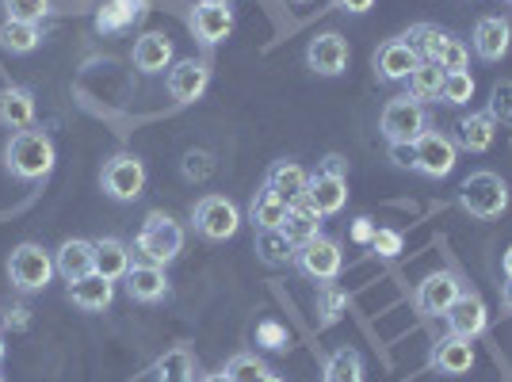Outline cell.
Masks as SVG:
<instances>
[{"instance_id":"ab89813d","label":"cell","mask_w":512,"mask_h":382,"mask_svg":"<svg viewBox=\"0 0 512 382\" xmlns=\"http://www.w3.org/2000/svg\"><path fill=\"white\" fill-rule=\"evenodd\" d=\"M50 12V0H8V20L39 23Z\"/></svg>"},{"instance_id":"7dc6e473","label":"cell","mask_w":512,"mask_h":382,"mask_svg":"<svg viewBox=\"0 0 512 382\" xmlns=\"http://www.w3.org/2000/svg\"><path fill=\"white\" fill-rule=\"evenodd\" d=\"M321 172H329V176H344V161L333 153V157H325V161H321Z\"/></svg>"},{"instance_id":"9a60e30c","label":"cell","mask_w":512,"mask_h":382,"mask_svg":"<svg viewBox=\"0 0 512 382\" xmlns=\"http://www.w3.org/2000/svg\"><path fill=\"white\" fill-rule=\"evenodd\" d=\"M192 31L203 46H218L222 39H230V31H234V12H230V4H203V0H199L192 12Z\"/></svg>"},{"instance_id":"1f68e13d","label":"cell","mask_w":512,"mask_h":382,"mask_svg":"<svg viewBox=\"0 0 512 382\" xmlns=\"http://www.w3.org/2000/svg\"><path fill=\"white\" fill-rule=\"evenodd\" d=\"M0 46L8 54H31L39 46V23H23V20H4L0 23Z\"/></svg>"},{"instance_id":"277c9868","label":"cell","mask_w":512,"mask_h":382,"mask_svg":"<svg viewBox=\"0 0 512 382\" xmlns=\"http://www.w3.org/2000/svg\"><path fill=\"white\" fill-rule=\"evenodd\" d=\"M54 256L46 253L43 245H35V241H23L12 249V260H8V279H12V287L16 291H43L46 283L54 279Z\"/></svg>"},{"instance_id":"e0dca14e","label":"cell","mask_w":512,"mask_h":382,"mask_svg":"<svg viewBox=\"0 0 512 382\" xmlns=\"http://www.w3.org/2000/svg\"><path fill=\"white\" fill-rule=\"evenodd\" d=\"M417 54L409 50L406 39H390V43L379 46V54H375V73H379V81L386 85H394V81H406L409 73L417 69Z\"/></svg>"},{"instance_id":"6da1fadb","label":"cell","mask_w":512,"mask_h":382,"mask_svg":"<svg viewBox=\"0 0 512 382\" xmlns=\"http://www.w3.org/2000/svg\"><path fill=\"white\" fill-rule=\"evenodd\" d=\"M54 161H58V153L43 130H16L8 149H4V165L20 180H43V176H50Z\"/></svg>"},{"instance_id":"b9f144b4","label":"cell","mask_w":512,"mask_h":382,"mask_svg":"<svg viewBox=\"0 0 512 382\" xmlns=\"http://www.w3.org/2000/svg\"><path fill=\"white\" fill-rule=\"evenodd\" d=\"M371 249L379 256H386V260H394V256H402V234L398 230H375Z\"/></svg>"},{"instance_id":"bcb514c9","label":"cell","mask_w":512,"mask_h":382,"mask_svg":"<svg viewBox=\"0 0 512 382\" xmlns=\"http://www.w3.org/2000/svg\"><path fill=\"white\" fill-rule=\"evenodd\" d=\"M337 8H344V12H356V16H360V12H371V8H375V0H337Z\"/></svg>"},{"instance_id":"11a10c76","label":"cell","mask_w":512,"mask_h":382,"mask_svg":"<svg viewBox=\"0 0 512 382\" xmlns=\"http://www.w3.org/2000/svg\"><path fill=\"white\" fill-rule=\"evenodd\" d=\"M291 4H306V0H291Z\"/></svg>"},{"instance_id":"5b68a950","label":"cell","mask_w":512,"mask_h":382,"mask_svg":"<svg viewBox=\"0 0 512 382\" xmlns=\"http://www.w3.org/2000/svg\"><path fill=\"white\" fill-rule=\"evenodd\" d=\"M295 264H299V272L306 279H314V283H333L344 268V253L333 237L318 234L295 249Z\"/></svg>"},{"instance_id":"8d00e7d4","label":"cell","mask_w":512,"mask_h":382,"mask_svg":"<svg viewBox=\"0 0 512 382\" xmlns=\"http://www.w3.org/2000/svg\"><path fill=\"white\" fill-rule=\"evenodd\" d=\"M470 96H474V77L470 73H448L444 77V92H440V100L451 107L467 104Z\"/></svg>"},{"instance_id":"681fc988","label":"cell","mask_w":512,"mask_h":382,"mask_svg":"<svg viewBox=\"0 0 512 382\" xmlns=\"http://www.w3.org/2000/svg\"><path fill=\"white\" fill-rule=\"evenodd\" d=\"M501 268H505V279H512V245L505 249V256H501Z\"/></svg>"},{"instance_id":"f1b7e54d","label":"cell","mask_w":512,"mask_h":382,"mask_svg":"<svg viewBox=\"0 0 512 382\" xmlns=\"http://www.w3.org/2000/svg\"><path fill=\"white\" fill-rule=\"evenodd\" d=\"M402 39H406L409 50H413L421 62L436 65V58H440V50H444V43H448L451 35H448V31H440L436 23H417V27H409Z\"/></svg>"},{"instance_id":"4dcf8cb0","label":"cell","mask_w":512,"mask_h":382,"mask_svg":"<svg viewBox=\"0 0 512 382\" xmlns=\"http://www.w3.org/2000/svg\"><path fill=\"white\" fill-rule=\"evenodd\" d=\"M256 256L272 268H283V264H295V245L283 230H256Z\"/></svg>"},{"instance_id":"603a6c76","label":"cell","mask_w":512,"mask_h":382,"mask_svg":"<svg viewBox=\"0 0 512 382\" xmlns=\"http://www.w3.org/2000/svg\"><path fill=\"white\" fill-rule=\"evenodd\" d=\"M306 184H310V172L302 169L299 161H276V165L268 169V184H264V188H272L279 199H287V203H295L299 195H306Z\"/></svg>"},{"instance_id":"7c38bea8","label":"cell","mask_w":512,"mask_h":382,"mask_svg":"<svg viewBox=\"0 0 512 382\" xmlns=\"http://www.w3.org/2000/svg\"><path fill=\"white\" fill-rule=\"evenodd\" d=\"M306 65L318 73V77H341L348 69V43L344 35L329 31V35H318L306 46Z\"/></svg>"},{"instance_id":"7a4b0ae2","label":"cell","mask_w":512,"mask_h":382,"mask_svg":"<svg viewBox=\"0 0 512 382\" xmlns=\"http://www.w3.org/2000/svg\"><path fill=\"white\" fill-rule=\"evenodd\" d=\"M459 207L478 222H493L509 211V184L497 172H470L459 188Z\"/></svg>"},{"instance_id":"60d3db41","label":"cell","mask_w":512,"mask_h":382,"mask_svg":"<svg viewBox=\"0 0 512 382\" xmlns=\"http://www.w3.org/2000/svg\"><path fill=\"white\" fill-rule=\"evenodd\" d=\"M490 115H493V123L501 119V123H509V127H512V81H505V85L493 88Z\"/></svg>"},{"instance_id":"4316f807","label":"cell","mask_w":512,"mask_h":382,"mask_svg":"<svg viewBox=\"0 0 512 382\" xmlns=\"http://www.w3.org/2000/svg\"><path fill=\"white\" fill-rule=\"evenodd\" d=\"M96 272L104 279H123L130 272V249L119 237H100L96 241Z\"/></svg>"},{"instance_id":"52a82bcc","label":"cell","mask_w":512,"mask_h":382,"mask_svg":"<svg viewBox=\"0 0 512 382\" xmlns=\"http://www.w3.org/2000/svg\"><path fill=\"white\" fill-rule=\"evenodd\" d=\"M192 222L207 241H230L237 234V226H241V214H237V207L226 195H207V199L195 203Z\"/></svg>"},{"instance_id":"ac0fdd59","label":"cell","mask_w":512,"mask_h":382,"mask_svg":"<svg viewBox=\"0 0 512 382\" xmlns=\"http://www.w3.org/2000/svg\"><path fill=\"white\" fill-rule=\"evenodd\" d=\"M283 234H287V241L299 249V245H306L310 237L321 234V211L310 203V195H299L291 207H287V218H283V226H279Z\"/></svg>"},{"instance_id":"816d5d0a","label":"cell","mask_w":512,"mask_h":382,"mask_svg":"<svg viewBox=\"0 0 512 382\" xmlns=\"http://www.w3.org/2000/svg\"><path fill=\"white\" fill-rule=\"evenodd\" d=\"M260 382H283V379H279V375H272V371H268V375H264V379H260Z\"/></svg>"},{"instance_id":"e575fe53","label":"cell","mask_w":512,"mask_h":382,"mask_svg":"<svg viewBox=\"0 0 512 382\" xmlns=\"http://www.w3.org/2000/svg\"><path fill=\"white\" fill-rule=\"evenodd\" d=\"M226 375L234 382H260L264 375H268V363L256 360L253 352H237L234 360L226 363Z\"/></svg>"},{"instance_id":"9c48e42d","label":"cell","mask_w":512,"mask_h":382,"mask_svg":"<svg viewBox=\"0 0 512 382\" xmlns=\"http://www.w3.org/2000/svg\"><path fill=\"white\" fill-rule=\"evenodd\" d=\"M146 188V165L138 161V157H130V153H119V157H111L104 169V191L111 199H119V203H134L138 195Z\"/></svg>"},{"instance_id":"d6986e66","label":"cell","mask_w":512,"mask_h":382,"mask_svg":"<svg viewBox=\"0 0 512 382\" xmlns=\"http://www.w3.org/2000/svg\"><path fill=\"white\" fill-rule=\"evenodd\" d=\"M127 295L134 302H161V298L169 295V279H165V268H157V264H130L127 276Z\"/></svg>"},{"instance_id":"d590c367","label":"cell","mask_w":512,"mask_h":382,"mask_svg":"<svg viewBox=\"0 0 512 382\" xmlns=\"http://www.w3.org/2000/svg\"><path fill=\"white\" fill-rule=\"evenodd\" d=\"M436 65H440L444 73H467V65H470V50H467V43L451 35L448 43H444V50H440V58H436Z\"/></svg>"},{"instance_id":"7bdbcfd3","label":"cell","mask_w":512,"mask_h":382,"mask_svg":"<svg viewBox=\"0 0 512 382\" xmlns=\"http://www.w3.org/2000/svg\"><path fill=\"white\" fill-rule=\"evenodd\" d=\"M390 161L398 169H417V146L413 142H390Z\"/></svg>"},{"instance_id":"db71d44e","label":"cell","mask_w":512,"mask_h":382,"mask_svg":"<svg viewBox=\"0 0 512 382\" xmlns=\"http://www.w3.org/2000/svg\"><path fill=\"white\" fill-rule=\"evenodd\" d=\"M0 360H4V337H0Z\"/></svg>"},{"instance_id":"f546056e","label":"cell","mask_w":512,"mask_h":382,"mask_svg":"<svg viewBox=\"0 0 512 382\" xmlns=\"http://www.w3.org/2000/svg\"><path fill=\"white\" fill-rule=\"evenodd\" d=\"M444 69L432 62H417V69L406 77L409 85V100H417V104H425V100H440V92H444Z\"/></svg>"},{"instance_id":"8992f818","label":"cell","mask_w":512,"mask_h":382,"mask_svg":"<svg viewBox=\"0 0 512 382\" xmlns=\"http://www.w3.org/2000/svg\"><path fill=\"white\" fill-rule=\"evenodd\" d=\"M379 130H383L386 146L390 142H417L428 130V115L425 107L409 96H398L383 107V119H379Z\"/></svg>"},{"instance_id":"30bf717a","label":"cell","mask_w":512,"mask_h":382,"mask_svg":"<svg viewBox=\"0 0 512 382\" xmlns=\"http://www.w3.org/2000/svg\"><path fill=\"white\" fill-rule=\"evenodd\" d=\"M451 325V333L463 340H474L486 333V325H490V314H486V302L482 295H474V291H463V295L451 302V310L444 314Z\"/></svg>"},{"instance_id":"6f0895ef","label":"cell","mask_w":512,"mask_h":382,"mask_svg":"<svg viewBox=\"0 0 512 382\" xmlns=\"http://www.w3.org/2000/svg\"><path fill=\"white\" fill-rule=\"evenodd\" d=\"M509 4H512V0H509Z\"/></svg>"},{"instance_id":"cb8c5ba5","label":"cell","mask_w":512,"mask_h":382,"mask_svg":"<svg viewBox=\"0 0 512 382\" xmlns=\"http://www.w3.org/2000/svg\"><path fill=\"white\" fill-rule=\"evenodd\" d=\"M69 298H73V306H81V310H107L111 298H115V287H111V279H104L100 272H92V276L69 283Z\"/></svg>"},{"instance_id":"ee69618b","label":"cell","mask_w":512,"mask_h":382,"mask_svg":"<svg viewBox=\"0 0 512 382\" xmlns=\"http://www.w3.org/2000/svg\"><path fill=\"white\" fill-rule=\"evenodd\" d=\"M256 337H260V344H264V348H283V344H287V333L279 329L276 321H260Z\"/></svg>"},{"instance_id":"484cf974","label":"cell","mask_w":512,"mask_h":382,"mask_svg":"<svg viewBox=\"0 0 512 382\" xmlns=\"http://www.w3.org/2000/svg\"><path fill=\"white\" fill-rule=\"evenodd\" d=\"M493 138H497V123H493L490 111L459 119V142H455L459 149H467V153H486V149L493 146Z\"/></svg>"},{"instance_id":"7402d4cb","label":"cell","mask_w":512,"mask_h":382,"mask_svg":"<svg viewBox=\"0 0 512 382\" xmlns=\"http://www.w3.org/2000/svg\"><path fill=\"white\" fill-rule=\"evenodd\" d=\"M35 123V96L27 88H4L0 92V127L31 130Z\"/></svg>"},{"instance_id":"ba28073f","label":"cell","mask_w":512,"mask_h":382,"mask_svg":"<svg viewBox=\"0 0 512 382\" xmlns=\"http://www.w3.org/2000/svg\"><path fill=\"white\" fill-rule=\"evenodd\" d=\"M413 146H417V172H421V176H428V180L451 176L455 161H459V146L451 142L448 134H440V130H425Z\"/></svg>"},{"instance_id":"5bb4252c","label":"cell","mask_w":512,"mask_h":382,"mask_svg":"<svg viewBox=\"0 0 512 382\" xmlns=\"http://www.w3.org/2000/svg\"><path fill=\"white\" fill-rule=\"evenodd\" d=\"M470 43H474V54H478L482 62H501V58L509 54V43H512L509 20H501V16H482V20L474 23Z\"/></svg>"},{"instance_id":"f6af8a7d","label":"cell","mask_w":512,"mask_h":382,"mask_svg":"<svg viewBox=\"0 0 512 382\" xmlns=\"http://www.w3.org/2000/svg\"><path fill=\"white\" fill-rule=\"evenodd\" d=\"M371 237H375L371 218H356V222H352V241H356V245H371Z\"/></svg>"},{"instance_id":"d4e9b609","label":"cell","mask_w":512,"mask_h":382,"mask_svg":"<svg viewBox=\"0 0 512 382\" xmlns=\"http://www.w3.org/2000/svg\"><path fill=\"white\" fill-rule=\"evenodd\" d=\"M172 62V43L165 35H142L138 43H134V69H142V73H165Z\"/></svg>"},{"instance_id":"74e56055","label":"cell","mask_w":512,"mask_h":382,"mask_svg":"<svg viewBox=\"0 0 512 382\" xmlns=\"http://www.w3.org/2000/svg\"><path fill=\"white\" fill-rule=\"evenodd\" d=\"M157 371H161V382H195L192 379V356H188V352H180V348L169 352Z\"/></svg>"},{"instance_id":"ffe728a7","label":"cell","mask_w":512,"mask_h":382,"mask_svg":"<svg viewBox=\"0 0 512 382\" xmlns=\"http://www.w3.org/2000/svg\"><path fill=\"white\" fill-rule=\"evenodd\" d=\"M306 195H310V203L325 214H341L344 203H348V180L344 176H329V172H314L310 176V184H306Z\"/></svg>"},{"instance_id":"44dd1931","label":"cell","mask_w":512,"mask_h":382,"mask_svg":"<svg viewBox=\"0 0 512 382\" xmlns=\"http://www.w3.org/2000/svg\"><path fill=\"white\" fill-rule=\"evenodd\" d=\"M432 367L440 371V375H467L470 367H474V348H470V340L463 337H444L436 348H432Z\"/></svg>"},{"instance_id":"3957f363","label":"cell","mask_w":512,"mask_h":382,"mask_svg":"<svg viewBox=\"0 0 512 382\" xmlns=\"http://www.w3.org/2000/svg\"><path fill=\"white\" fill-rule=\"evenodd\" d=\"M134 249H138V256H142L146 264L165 268V264L176 260L180 249H184V226H180L176 218H169V214L153 211L150 218H146L138 241H134Z\"/></svg>"},{"instance_id":"83f0119b","label":"cell","mask_w":512,"mask_h":382,"mask_svg":"<svg viewBox=\"0 0 512 382\" xmlns=\"http://www.w3.org/2000/svg\"><path fill=\"white\" fill-rule=\"evenodd\" d=\"M287 199H279L272 188H260L253 199V207H249V222H253L256 230H279L283 226V218H287Z\"/></svg>"},{"instance_id":"9f6ffc18","label":"cell","mask_w":512,"mask_h":382,"mask_svg":"<svg viewBox=\"0 0 512 382\" xmlns=\"http://www.w3.org/2000/svg\"><path fill=\"white\" fill-rule=\"evenodd\" d=\"M0 382H4V375H0Z\"/></svg>"},{"instance_id":"f907efd6","label":"cell","mask_w":512,"mask_h":382,"mask_svg":"<svg viewBox=\"0 0 512 382\" xmlns=\"http://www.w3.org/2000/svg\"><path fill=\"white\" fill-rule=\"evenodd\" d=\"M203 382H234V379H230V375L222 371V375H207V379H203Z\"/></svg>"},{"instance_id":"2e32d148","label":"cell","mask_w":512,"mask_h":382,"mask_svg":"<svg viewBox=\"0 0 512 382\" xmlns=\"http://www.w3.org/2000/svg\"><path fill=\"white\" fill-rule=\"evenodd\" d=\"M54 268H58V276L65 283H77V279L92 276L96 272V241H81V237L65 241L58 256H54Z\"/></svg>"},{"instance_id":"8fae6325","label":"cell","mask_w":512,"mask_h":382,"mask_svg":"<svg viewBox=\"0 0 512 382\" xmlns=\"http://www.w3.org/2000/svg\"><path fill=\"white\" fill-rule=\"evenodd\" d=\"M211 85V65L195 62V58H184L169 69V96L176 104H195Z\"/></svg>"},{"instance_id":"4fadbf2b","label":"cell","mask_w":512,"mask_h":382,"mask_svg":"<svg viewBox=\"0 0 512 382\" xmlns=\"http://www.w3.org/2000/svg\"><path fill=\"white\" fill-rule=\"evenodd\" d=\"M459 295H463V287H459V279L451 276V272H432L417 287V310L428 314V318H440V314H448L451 302Z\"/></svg>"},{"instance_id":"f5cc1de1","label":"cell","mask_w":512,"mask_h":382,"mask_svg":"<svg viewBox=\"0 0 512 382\" xmlns=\"http://www.w3.org/2000/svg\"><path fill=\"white\" fill-rule=\"evenodd\" d=\"M203 4H230V0H203Z\"/></svg>"},{"instance_id":"d6a6232c","label":"cell","mask_w":512,"mask_h":382,"mask_svg":"<svg viewBox=\"0 0 512 382\" xmlns=\"http://www.w3.org/2000/svg\"><path fill=\"white\" fill-rule=\"evenodd\" d=\"M321 382H363V360L356 348H337L325 360V379Z\"/></svg>"},{"instance_id":"836d02e7","label":"cell","mask_w":512,"mask_h":382,"mask_svg":"<svg viewBox=\"0 0 512 382\" xmlns=\"http://www.w3.org/2000/svg\"><path fill=\"white\" fill-rule=\"evenodd\" d=\"M348 310V295H344L337 283H321L318 291V314L325 325H333V321H341V314Z\"/></svg>"},{"instance_id":"c3c4849f","label":"cell","mask_w":512,"mask_h":382,"mask_svg":"<svg viewBox=\"0 0 512 382\" xmlns=\"http://www.w3.org/2000/svg\"><path fill=\"white\" fill-rule=\"evenodd\" d=\"M501 306H505V310L512 314V279L505 283V287H501Z\"/></svg>"},{"instance_id":"f35d334b","label":"cell","mask_w":512,"mask_h":382,"mask_svg":"<svg viewBox=\"0 0 512 382\" xmlns=\"http://www.w3.org/2000/svg\"><path fill=\"white\" fill-rule=\"evenodd\" d=\"M123 27H130V16L123 12V4H119V0H107L104 8L96 12V31L115 35V31H123Z\"/></svg>"}]
</instances>
